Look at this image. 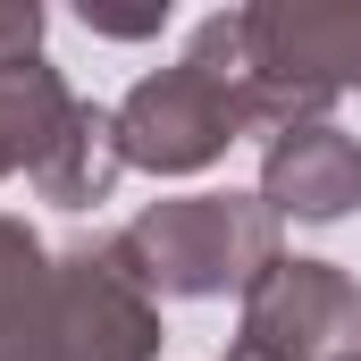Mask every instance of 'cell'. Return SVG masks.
<instances>
[{"mask_svg": "<svg viewBox=\"0 0 361 361\" xmlns=\"http://www.w3.org/2000/svg\"><path fill=\"white\" fill-rule=\"evenodd\" d=\"M109 118H118L126 169H160V177L210 169L235 135H252V101H244V76H235V8L202 17L193 51L177 68L143 76Z\"/></svg>", "mask_w": 361, "mask_h": 361, "instance_id": "obj_1", "label": "cell"}, {"mask_svg": "<svg viewBox=\"0 0 361 361\" xmlns=\"http://www.w3.org/2000/svg\"><path fill=\"white\" fill-rule=\"evenodd\" d=\"M118 252L152 294H177V302H210L235 286L252 294L277 269V210L244 193H185V202L143 210L118 235Z\"/></svg>", "mask_w": 361, "mask_h": 361, "instance_id": "obj_2", "label": "cell"}, {"mask_svg": "<svg viewBox=\"0 0 361 361\" xmlns=\"http://www.w3.org/2000/svg\"><path fill=\"white\" fill-rule=\"evenodd\" d=\"M235 76L252 135L311 126L336 92L361 85V0L336 8H235Z\"/></svg>", "mask_w": 361, "mask_h": 361, "instance_id": "obj_3", "label": "cell"}, {"mask_svg": "<svg viewBox=\"0 0 361 361\" xmlns=\"http://www.w3.org/2000/svg\"><path fill=\"white\" fill-rule=\"evenodd\" d=\"M0 361H126V328L85 252H42L0 219Z\"/></svg>", "mask_w": 361, "mask_h": 361, "instance_id": "obj_4", "label": "cell"}, {"mask_svg": "<svg viewBox=\"0 0 361 361\" xmlns=\"http://www.w3.org/2000/svg\"><path fill=\"white\" fill-rule=\"evenodd\" d=\"M227 361H361V286L328 261H277L244 294Z\"/></svg>", "mask_w": 361, "mask_h": 361, "instance_id": "obj_5", "label": "cell"}, {"mask_svg": "<svg viewBox=\"0 0 361 361\" xmlns=\"http://www.w3.org/2000/svg\"><path fill=\"white\" fill-rule=\"evenodd\" d=\"M261 202H269L277 219H345V210L361 202V143L345 135V126H328V118L269 135Z\"/></svg>", "mask_w": 361, "mask_h": 361, "instance_id": "obj_6", "label": "cell"}, {"mask_svg": "<svg viewBox=\"0 0 361 361\" xmlns=\"http://www.w3.org/2000/svg\"><path fill=\"white\" fill-rule=\"evenodd\" d=\"M76 118H85V101L59 85L42 59L0 68V177H8V169L42 177V160H51V152L76 135Z\"/></svg>", "mask_w": 361, "mask_h": 361, "instance_id": "obj_7", "label": "cell"}, {"mask_svg": "<svg viewBox=\"0 0 361 361\" xmlns=\"http://www.w3.org/2000/svg\"><path fill=\"white\" fill-rule=\"evenodd\" d=\"M118 169H126V152H118V118L109 109H92L85 101V118H76V135L42 160V202H68V210H85V202H101L109 185H118Z\"/></svg>", "mask_w": 361, "mask_h": 361, "instance_id": "obj_8", "label": "cell"}, {"mask_svg": "<svg viewBox=\"0 0 361 361\" xmlns=\"http://www.w3.org/2000/svg\"><path fill=\"white\" fill-rule=\"evenodd\" d=\"M85 25H92V34H126V42H135V34H160L169 8H143V17H101V8H85Z\"/></svg>", "mask_w": 361, "mask_h": 361, "instance_id": "obj_9", "label": "cell"}]
</instances>
